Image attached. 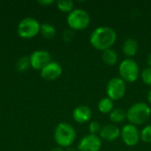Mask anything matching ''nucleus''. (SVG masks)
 <instances>
[{
  "mask_svg": "<svg viewBox=\"0 0 151 151\" xmlns=\"http://www.w3.org/2000/svg\"><path fill=\"white\" fill-rule=\"evenodd\" d=\"M116 31L107 26H100L95 28L89 36V42L91 46L100 51L111 49L117 41Z\"/></svg>",
  "mask_w": 151,
  "mask_h": 151,
  "instance_id": "nucleus-1",
  "label": "nucleus"
},
{
  "mask_svg": "<svg viewBox=\"0 0 151 151\" xmlns=\"http://www.w3.org/2000/svg\"><path fill=\"white\" fill-rule=\"evenodd\" d=\"M151 115V108L146 103H136L133 104L127 111V119L129 124L141 126L146 123Z\"/></svg>",
  "mask_w": 151,
  "mask_h": 151,
  "instance_id": "nucleus-2",
  "label": "nucleus"
},
{
  "mask_svg": "<svg viewBox=\"0 0 151 151\" xmlns=\"http://www.w3.org/2000/svg\"><path fill=\"white\" fill-rule=\"evenodd\" d=\"M76 139L73 127L65 122L59 123L54 130V140L60 148H69Z\"/></svg>",
  "mask_w": 151,
  "mask_h": 151,
  "instance_id": "nucleus-3",
  "label": "nucleus"
},
{
  "mask_svg": "<svg viewBox=\"0 0 151 151\" xmlns=\"http://www.w3.org/2000/svg\"><path fill=\"white\" fill-rule=\"evenodd\" d=\"M69 28L73 31H81L86 29L90 24V16L88 12L83 9H73L66 19Z\"/></svg>",
  "mask_w": 151,
  "mask_h": 151,
  "instance_id": "nucleus-4",
  "label": "nucleus"
},
{
  "mask_svg": "<svg viewBox=\"0 0 151 151\" xmlns=\"http://www.w3.org/2000/svg\"><path fill=\"white\" fill-rule=\"evenodd\" d=\"M119 73L125 82L133 83L140 76V67L133 58H125L119 65Z\"/></svg>",
  "mask_w": 151,
  "mask_h": 151,
  "instance_id": "nucleus-5",
  "label": "nucleus"
},
{
  "mask_svg": "<svg viewBox=\"0 0 151 151\" xmlns=\"http://www.w3.org/2000/svg\"><path fill=\"white\" fill-rule=\"evenodd\" d=\"M41 30V24L37 19L32 17H27L21 19L18 25V35L24 39H31L35 37Z\"/></svg>",
  "mask_w": 151,
  "mask_h": 151,
  "instance_id": "nucleus-6",
  "label": "nucleus"
},
{
  "mask_svg": "<svg viewBox=\"0 0 151 151\" xmlns=\"http://www.w3.org/2000/svg\"><path fill=\"white\" fill-rule=\"evenodd\" d=\"M127 91L126 82L120 77L111 78L106 85V95L107 97L112 101H119L122 99Z\"/></svg>",
  "mask_w": 151,
  "mask_h": 151,
  "instance_id": "nucleus-7",
  "label": "nucleus"
},
{
  "mask_svg": "<svg viewBox=\"0 0 151 151\" xmlns=\"http://www.w3.org/2000/svg\"><path fill=\"white\" fill-rule=\"evenodd\" d=\"M120 137L127 146L134 147L139 143L141 139V133L136 126L127 124L120 130Z\"/></svg>",
  "mask_w": 151,
  "mask_h": 151,
  "instance_id": "nucleus-8",
  "label": "nucleus"
},
{
  "mask_svg": "<svg viewBox=\"0 0 151 151\" xmlns=\"http://www.w3.org/2000/svg\"><path fill=\"white\" fill-rule=\"evenodd\" d=\"M30 66L35 70L41 71L44 66H46L49 63H50L51 56L50 54L43 50H38L34 51L29 56Z\"/></svg>",
  "mask_w": 151,
  "mask_h": 151,
  "instance_id": "nucleus-9",
  "label": "nucleus"
},
{
  "mask_svg": "<svg viewBox=\"0 0 151 151\" xmlns=\"http://www.w3.org/2000/svg\"><path fill=\"white\" fill-rule=\"evenodd\" d=\"M102 148V140L99 136L88 134L84 136L78 143L79 151H100Z\"/></svg>",
  "mask_w": 151,
  "mask_h": 151,
  "instance_id": "nucleus-10",
  "label": "nucleus"
},
{
  "mask_svg": "<svg viewBox=\"0 0 151 151\" xmlns=\"http://www.w3.org/2000/svg\"><path fill=\"white\" fill-rule=\"evenodd\" d=\"M63 73V68L58 62L51 61L41 70V77L46 81H55Z\"/></svg>",
  "mask_w": 151,
  "mask_h": 151,
  "instance_id": "nucleus-11",
  "label": "nucleus"
},
{
  "mask_svg": "<svg viewBox=\"0 0 151 151\" xmlns=\"http://www.w3.org/2000/svg\"><path fill=\"white\" fill-rule=\"evenodd\" d=\"M99 134L102 140L111 142L120 136V129L113 124H107L102 127Z\"/></svg>",
  "mask_w": 151,
  "mask_h": 151,
  "instance_id": "nucleus-12",
  "label": "nucleus"
},
{
  "mask_svg": "<svg viewBox=\"0 0 151 151\" xmlns=\"http://www.w3.org/2000/svg\"><path fill=\"white\" fill-rule=\"evenodd\" d=\"M73 118L79 124H85L92 118V111L87 105H79L73 111Z\"/></svg>",
  "mask_w": 151,
  "mask_h": 151,
  "instance_id": "nucleus-13",
  "label": "nucleus"
},
{
  "mask_svg": "<svg viewBox=\"0 0 151 151\" xmlns=\"http://www.w3.org/2000/svg\"><path fill=\"white\" fill-rule=\"evenodd\" d=\"M139 45L138 42L134 38H128L127 39L123 45H122V51L127 58H131L132 57H134L138 52Z\"/></svg>",
  "mask_w": 151,
  "mask_h": 151,
  "instance_id": "nucleus-14",
  "label": "nucleus"
},
{
  "mask_svg": "<svg viewBox=\"0 0 151 151\" xmlns=\"http://www.w3.org/2000/svg\"><path fill=\"white\" fill-rule=\"evenodd\" d=\"M102 60L107 65H115L118 62V53L113 49H109L102 52Z\"/></svg>",
  "mask_w": 151,
  "mask_h": 151,
  "instance_id": "nucleus-15",
  "label": "nucleus"
},
{
  "mask_svg": "<svg viewBox=\"0 0 151 151\" xmlns=\"http://www.w3.org/2000/svg\"><path fill=\"white\" fill-rule=\"evenodd\" d=\"M97 108L101 113L110 114L114 109V103L109 97H104L98 102Z\"/></svg>",
  "mask_w": 151,
  "mask_h": 151,
  "instance_id": "nucleus-16",
  "label": "nucleus"
},
{
  "mask_svg": "<svg viewBox=\"0 0 151 151\" xmlns=\"http://www.w3.org/2000/svg\"><path fill=\"white\" fill-rule=\"evenodd\" d=\"M109 115H110L111 121L114 124L122 123L127 119V111L120 108L113 109V111Z\"/></svg>",
  "mask_w": 151,
  "mask_h": 151,
  "instance_id": "nucleus-17",
  "label": "nucleus"
},
{
  "mask_svg": "<svg viewBox=\"0 0 151 151\" xmlns=\"http://www.w3.org/2000/svg\"><path fill=\"white\" fill-rule=\"evenodd\" d=\"M40 33L42 34V35L46 38V39H52L55 37L57 31L56 28L53 25L49 24V23H43L41 25V30Z\"/></svg>",
  "mask_w": 151,
  "mask_h": 151,
  "instance_id": "nucleus-18",
  "label": "nucleus"
},
{
  "mask_svg": "<svg viewBox=\"0 0 151 151\" xmlns=\"http://www.w3.org/2000/svg\"><path fill=\"white\" fill-rule=\"evenodd\" d=\"M57 6L61 12L70 13L73 10L74 3L71 0H59L57 2Z\"/></svg>",
  "mask_w": 151,
  "mask_h": 151,
  "instance_id": "nucleus-19",
  "label": "nucleus"
},
{
  "mask_svg": "<svg viewBox=\"0 0 151 151\" xmlns=\"http://www.w3.org/2000/svg\"><path fill=\"white\" fill-rule=\"evenodd\" d=\"M30 66V61H29V57L27 56H23L21 58H19L16 63V69L19 72H26Z\"/></svg>",
  "mask_w": 151,
  "mask_h": 151,
  "instance_id": "nucleus-20",
  "label": "nucleus"
},
{
  "mask_svg": "<svg viewBox=\"0 0 151 151\" xmlns=\"http://www.w3.org/2000/svg\"><path fill=\"white\" fill-rule=\"evenodd\" d=\"M141 140L145 143H151V125L146 126L141 131Z\"/></svg>",
  "mask_w": 151,
  "mask_h": 151,
  "instance_id": "nucleus-21",
  "label": "nucleus"
},
{
  "mask_svg": "<svg viewBox=\"0 0 151 151\" xmlns=\"http://www.w3.org/2000/svg\"><path fill=\"white\" fill-rule=\"evenodd\" d=\"M142 81L148 86L151 87V67H147L141 73Z\"/></svg>",
  "mask_w": 151,
  "mask_h": 151,
  "instance_id": "nucleus-22",
  "label": "nucleus"
},
{
  "mask_svg": "<svg viewBox=\"0 0 151 151\" xmlns=\"http://www.w3.org/2000/svg\"><path fill=\"white\" fill-rule=\"evenodd\" d=\"M101 129H102V127L99 124V122H97V121H92V122H90V124L88 126V130H89L90 134L97 135V134H100Z\"/></svg>",
  "mask_w": 151,
  "mask_h": 151,
  "instance_id": "nucleus-23",
  "label": "nucleus"
},
{
  "mask_svg": "<svg viewBox=\"0 0 151 151\" xmlns=\"http://www.w3.org/2000/svg\"><path fill=\"white\" fill-rule=\"evenodd\" d=\"M74 35H75V33L73 29L69 28V29H65L64 32H63V35H62V37H63V40L65 42H70L73 38H74Z\"/></svg>",
  "mask_w": 151,
  "mask_h": 151,
  "instance_id": "nucleus-24",
  "label": "nucleus"
},
{
  "mask_svg": "<svg viewBox=\"0 0 151 151\" xmlns=\"http://www.w3.org/2000/svg\"><path fill=\"white\" fill-rule=\"evenodd\" d=\"M54 3L53 0H42V1H38V4L43 5V6H48V5H50Z\"/></svg>",
  "mask_w": 151,
  "mask_h": 151,
  "instance_id": "nucleus-25",
  "label": "nucleus"
},
{
  "mask_svg": "<svg viewBox=\"0 0 151 151\" xmlns=\"http://www.w3.org/2000/svg\"><path fill=\"white\" fill-rule=\"evenodd\" d=\"M50 151H65L62 148H60V147H56V148H53V149H51Z\"/></svg>",
  "mask_w": 151,
  "mask_h": 151,
  "instance_id": "nucleus-26",
  "label": "nucleus"
},
{
  "mask_svg": "<svg viewBox=\"0 0 151 151\" xmlns=\"http://www.w3.org/2000/svg\"><path fill=\"white\" fill-rule=\"evenodd\" d=\"M148 102H149V104L151 105V89L149 91V93H148Z\"/></svg>",
  "mask_w": 151,
  "mask_h": 151,
  "instance_id": "nucleus-27",
  "label": "nucleus"
},
{
  "mask_svg": "<svg viewBox=\"0 0 151 151\" xmlns=\"http://www.w3.org/2000/svg\"><path fill=\"white\" fill-rule=\"evenodd\" d=\"M147 63L148 65H150V67H151V53L148 56V58H147Z\"/></svg>",
  "mask_w": 151,
  "mask_h": 151,
  "instance_id": "nucleus-28",
  "label": "nucleus"
}]
</instances>
